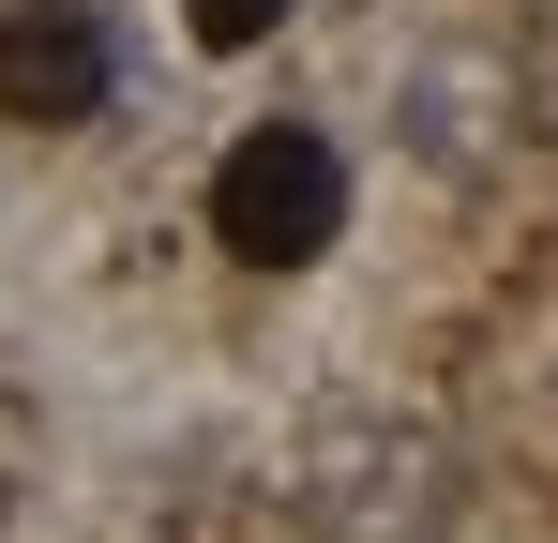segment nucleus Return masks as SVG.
I'll use <instances>...</instances> for the list:
<instances>
[{"label":"nucleus","instance_id":"f257e3e1","mask_svg":"<svg viewBox=\"0 0 558 543\" xmlns=\"http://www.w3.org/2000/svg\"><path fill=\"white\" fill-rule=\"evenodd\" d=\"M287 514L317 543H438L453 529V452L392 408H317L302 468H287Z\"/></svg>","mask_w":558,"mask_h":543},{"label":"nucleus","instance_id":"f03ea898","mask_svg":"<svg viewBox=\"0 0 558 543\" xmlns=\"http://www.w3.org/2000/svg\"><path fill=\"white\" fill-rule=\"evenodd\" d=\"M211 242L242 272H302L348 242V152L317 121H257L227 167H211Z\"/></svg>","mask_w":558,"mask_h":543},{"label":"nucleus","instance_id":"7ed1b4c3","mask_svg":"<svg viewBox=\"0 0 558 543\" xmlns=\"http://www.w3.org/2000/svg\"><path fill=\"white\" fill-rule=\"evenodd\" d=\"M392 136H408V167L483 181L498 136H513V61L498 46H408L392 61Z\"/></svg>","mask_w":558,"mask_h":543},{"label":"nucleus","instance_id":"20e7f679","mask_svg":"<svg viewBox=\"0 0 558 543\" xmlns=\"http://www.w3.org/2000/svg\"><path fill=\"white\" fill-rule=\"evenodd\" d=\"M106 90H121V31L92 0H15L0 15V121L76 136V121H106Z\"/></svg>","mask_w":558,"mask_h":543},{"label":"nucleus","instance_id":"39448f33","mask_svg":"<svg viewBox=\"0 0 558 543\" xmlns=\"http://www.w3.org/2000/svg\"><path fill=\"white\" fill-rule=\"evenodd\" d=\"M287 15H302V0H182V31H196V46H227V61H242V46H272Z\"/></svg>","mask_w":558,"mask_h":543}]
</instances>
